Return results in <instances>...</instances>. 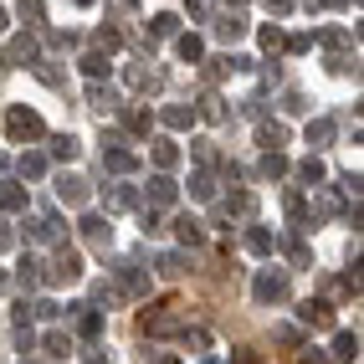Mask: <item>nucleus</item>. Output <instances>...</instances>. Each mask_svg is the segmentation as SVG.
I'll use <instances>...</instances> for the list:
<instances>
[{"mask_svg":"<svg viewBox=\"0 0 364 364\" xmlns=\"http://www.w3.org/2000/svg\"><path fill=\"white\" fill-rule=\"evenodd\" d=\"M6 129H11V139H16V144H21V139H41V118H36L31 108H11Z\"/></svg>","mask_w":364,"mask_h":364,"instance_id":"obj_1","label":"nucleus"},{"mask_svg":"<svg viewBox=\"0 0 364 364\" xmlns=\"http://www.w3.org/2000/svg\"><path fill=\"white\" fill-rule=\"evenodd\" d=\"M180 303H159L154 313H144V333H169V328H180Z\"/></svg>","mask_w":364,"mask_h":364,"instance_id":"obj_2","label":"nucleus"},{"mask_svg":"<svg viewBox=\"0 0 364 364\" xmlns=\"http://www.w3.org/2000/svg\"><path fill=\"white\" fill-rule=\"evenodd\" d=\"M282 293H287V282H282L277 272H262V277H257V298H262V303H277Z\"/></svg>","mask_w":364,"mask_h":364,"instance_id":"obj_3","label":"nucleus"},{"mask_svg":"<svg viewBox=\"0 0 364 364\" xmlns=\"http://www.w3.org/2000/svg\"><path fill=\"white\" fill-rule=\"evenodd\" d=\"M77 272H82V262H77V252H62V257H57V267H52V282H72Z\"/></svg>","mask_w":364,"mask_h":364,"instance_id":"obj_4","label":"nucleus"},{"mask_svg":"<svg viewBox=\"0 0 364 364\" xmlns=\"http://www.w3.org/2000/svg\"><path fill=\"white\" fill-rule=\"evenodd\" d=\"M303 323H313V328H328V323H333V313H328L323 303H303Z\"/></svg>","mask_w":364,"mask_h":364,"instance_id":"obj_5","label":"nucleus"},{"mask_svg":"<svg viewBox=\"0 0 364 364\" xmlns=\"http://www.w3.org/2000/svg\"><path fill=\"white\" fill-rule=\"evenodd\" d=\"M333 359H344V364H349V359H359V338H354V333H338V344H333Z\"/></svg>","mask_w":364,"mask_h":364,"instance_id":"obj_6","label":"nucleus"},{"mask_svg":"<svg viewBox=\"0 0 364 364\" xmlns=\"http://www.w3.org/2000/svg\"><path fill=\"white\" fill-rule=\"evenodd\" d=\"M149 200H154V205H169V200H175V185H169L164 175H159V180H149Z\"/></svg>","mask_w":364,"mask_h":364,"instance_id":"obj_7","label":"nucleus"},{"mask_svg":"<svg viewBox=\"0 0 364 364\" xmlns=\"http://www.w3.org/2000/svg\"><path fill=\"white\" fill-rule=\"evenodd\" d=\"M103 164H108V169H134V154H124V149H108V154H103Z\"/></svg>","mask_w":364,"mask_h":364,"instance_id":"obj_8","label":"nucleus"},{"mask_svg":"<svg viewBox=\"0 0 364 364\" xmlns=\"http://www.w3.org/2000/svg\"><path fill=\"white\" fill-rule=\"evenodd\" d=\"M175 226H180V241H190V247H196V241H200V226H196V221H190V215H180V221H175Z\"/></svg>","mask_w":364,"mask_h":364,"instance_id":"obj_9","label":"nucleus"},{"mask_svg":"<svg viewBox=\"0 0 364 364\" xmlns=\"http://www.w3.org/2000/svg\"><path fill=\"white\" fill-rule=\"evenodd\" d=\"M180 57L196 62V57H200V36H180Z\"/></svg>","mask_w":364,"mask_h":364,"instance_id":"obj_10","label":"nucleus"},{"mask_svg":"<svg viewBox=\"0 0 364 364\" xmlns=\"http://www.w3.org/2000/svg\"><path fill=\"white\" fill-rule=\"evenodd\" d=\"M21 200H26V196H21V190H16V185H0V205H6V210H16Z\"/></svg>","mask_w":364,"mask_h":364,"instance_id":"obj_11","label":"nucleus"},{"mask_svg":"<svg viewBox=\"0 0 364 364\" xmlns=\"http://www.w3.org/2000/svg\"><path fill=\"white\" fill-rule=\"evenodd\" d=\"M52 154H57V159H72V154H77V139H67V134H62V139L52 144Z\"/></svg>","mask_w":364,"mask_h":364,"instance_id":"obj_12","label":"nucleus"},{"mask_svg":"<svg viewBox=\"0 0 364 364\" xmlns=\"http://www.w3.org/2000/svg\"><path fill=\"white\" fill-rule=\"evenodd\" d=\"M154 159H159V164L169 169V164H175L180 154H175V144H164V139H159V144H154Z\"/></svg>","mask_w":364,"mask_h":364,"instance_id":"obj_13","label":"nucleus"},{"mask_svg":"<svg viewBox=\"0 0 364 364\" xmlns=\"http://www.w3.org/2000/svg\"><path fill=\"white\" fill-rule=\"evenodd\" d=\"M62 200L77 205V200H82V185H77V180H62Z\"/></svg>","mask_w":364,"mask_h":364,"instance_id":"obj_14","label":"nucleus"},{"mask_svg":"<svg viewBox=\"0 0 364 364\" xmlns=\"http://www.w3.org/2000/svg\"><path fill=\"white\" fill-rule=\"evenodd\" d=\"M282 169H287L282 154H267V159H262V175H282Z\"/></svg>","mask_w":364,"mask_h":364,"instance_id":"obj_15","label":"nucleus"},{"mask_svg":"<svg viewBox=\"0 0 364 364\" xmlns=\"http://www.w3.org/2000/svg\"><path fill=\"white\" fill-rule=\"evenodd\" d=\"M46 354H57V359H67V338H62V333H46Z\"/></svg>","mask_w":364,"mask_h":364,"instance_id":"obj_16","label":"nucleus"},{"mask_svg":"<svg viewBox=\"0 0 364 364\" xmlns=\"http://www.w3.org/2000/svg\"><path fill=\"white\" fill-rule=\"evenodd\" d=\"M21 169H26V175H41L46 159H41V154H26V159H21Z\"/></svg>","mask_w":364,"mask_h":364,"instance_id":"obj_17","label":"nucleus"},{"mask_svg":"<svg viewBox=\"0 0 364 364\" xmlns=\"http://www.w3.org/2000/svg\"><path fill=\"white\" fill-rule=\"evenodd\" d=\"M298 175H303V180H323V164H318V159H308V164L298 169Z\"/></svg>","mask_w":364,"mask_h":364,"instance_id":"obj_18","label":"nucleus"},{"mask_svg":"<svg viewBox=\"0 0 364 364\" xmlns=\"http://www.w3.org/2000/svg\"><path fill=\"white\" fill-rule=\"evenodd\" d=\"M164 124H175V129H185V124H190V113H185V108H169V113H164Z\"/></svg>","mask_w":364,"mask_h":364,"instance_id":"obj_19","label":"nucleus"},{"mask_svg":"<svg viewBox=\"0 0 364 364\" xmlns=\"http://www.w3.org/2000/svg\"><path fill=\"white\" fill-rule=\"evenodd\" d=\"M252 252H272V236H267V231H252Z\"/></svg>","mask_w":364,"mask_h":364,"instance_id":"obj_20","label":"nucleus"},{"mask_svg":"<svg viewBox=\"0 0 364 364\" xmlns=\"http://www.w3.org/2000/svg\"><path fill=\"white\" fill-rule=\"evenodd\" d=\"M328 134H333V129H328V124H313V129H308V144H323V139H328Z\"/></svg>","mask_w":364,"mask_h":364,"instance_id":"obj_21","label":"nucleus"},{"mask_svg":"<svg viewBox=\"0 0 364 364\" xmlns=\"http://www.w3.org/2000/svg\"><path fill=\"white\" fill-rule=\"evenodd\" d=\"M21 16H26V21H41V6H36V0H21Z\"/></svg>","mask_w":364,"mask_h":364,"instance_id":"obj_22","label":"nucleus"},{"mask_svg":"<svg viewBox=\"0 0 364 364\" xmlns=\"http://www.w3.org/2000/svg\"><path fill=\"white\" fill-rule=\"evenodd\" d=\"M303 364H328V359H323V354H313V349H308V354H303Z\"/></svg>","mask_w":364,"mask_h":364,"instance_id":"obj_23","label":"nucleus"},{"mask_svg":"<svg viewBox=\"0 0 364 364\" xmlns=\"http://www.w3.org/2000/svg\"><path fill=\"white\" fill-rule=\"evenodd\" d=\"M159 364H180V359H175V354H164V359H159Z\"/></svg>","mask_w":364,"mask_h":364,"instance_id":"obj_24","label":"nucleus"},{"mask_svg":"<svg viewBox=\"0 0 364 364\" xmlns=\"http://www.w3.org/2000/svg\"><path fill=\"white\" fill-rule=\"evenodd\" d=\"M0 26H6V11H0Z\"/></svg>","mask_w":364,"mask_h":364,"instance_id":"obj_25","label":"nucleus"},{"mask_svg":"<svg viewBox=\"0 0 364 364\" xmlns=\"http://www.w3.org/2000/svg\"><path fill=\"white\" fill-rule=\"evenodd\" d=\"M205 364H221V359H205Z\"/></svg>","mask_w":364,"mask_h":364,"instance_id":"obj_26","label":"nucleus"}]
</instances>
